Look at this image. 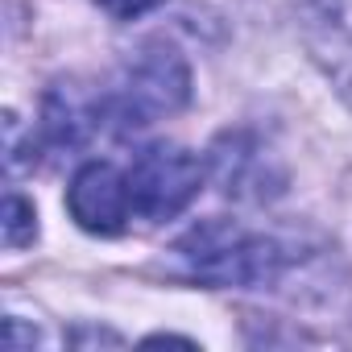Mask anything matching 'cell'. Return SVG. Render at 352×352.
<instances>
[{
  "mask_svg": "<svg viewBox=\"0 0 352 352\" xmlns=\"http://www.w3.org/2000/svg\"><path fill=\"white\" fill-rule=\"evenodd\" d=\"M174 257L183 270L208 286L265 290L286 270V249L274 236L249 232L232 220H204L174 241Z\"/></svg>",
  "mask_w": 352,
  "mask_h": 352,
  "instance_id": "obj_1",
  "label": "cell"
},
{
  "mask_svg": "<svg viewBox=\"0 0 352 352\" xmlns=\"http://www.w3.org/2000/svg\"><path fill=\"white\" fill-rule=\"evenodd\" d=\"M187 100H191L187 58L166 42H149L124 67L120 83L104 91V120L112 133H133L162 116L183 112Z\"/></svg>",
  "mask_w": 352,
  "mask_h": 352,
  "instance_id": "obj_2",
  "label": "cell"
},
{
  "mask_svg": "<svg viewBox=\"0 0 352 352\" xmlns=\"http://www.w3.org/2000/svg\"><path fill=\"white\" fill-rule=\"evenodd\" d=\"M124 174H129L133 212L141 220H174L191 208V199L204 187V162L174 141H153L137 149Z\"/></svg>",
  "mask_w": 352,
  "mask_h": 352,
  "instance_id": "obj_3",
  "label": "cell"
},
{
  "mask_svg": "<svg viewBox=\"0 0 352 352\" xmlns=\"http://www.w3.org/2000/svg\"><path fill=\"white\" fill-rule=\"evenodd\" d=\"M67 208L83 232L96 236H116L124 232L133 216V195H129V174H120L112 162H87L71 179Z\"/></svg>",
  "mask_w": 352,
  "mask_h": 352,
  "instance_id": "obj_4",
  "label": "cell"
},
{
  "mask_svg": "<svg viewBox=\"0 0 352 352\" xmlns=\"http://www.w3.org/2000/svg\"><path fill=\"white\" fill-rule=\"evenodd\" d=\"M302 42L340 91V100L352 108V0H307Z\"/></svg>",
  "mask_w": 352,
  "mask_h": 352,
  "instance_id": "obj_5",
  "label": "cell"
},
{
  "mask_svg": "<svg viewBox=\"0 0 352 352\" xmlns=\"http://www.w3.org/2000/svg\"><path fill=\"white\" fill-rule=\"evenodd\" d=\"M38 236V216H34V204L17 191L5 195V245L9 249H21Z\"/></svg>",
  "mask_w": 352,
  "mask_h": 352,
  "instance_id": "obj_6",
  "label": "cell"
},
{
  "mask_svg": "<svg viewBox=\"0 0 352 352\" xmlns=\"http://www.w3.org/2000/svg\"><path fill=\"white\" fill-rule=\"evenodd\" d=\"M96 5H100L104 13H112L116 21H133V17H141V13L157 9L162 0H96Z\"/></svg>",
  "mask_w": 352,
  "mask_h": 352,
  "instance_id": "obj_7",
  "label": "cell"
},
{
  "mask_svg": "<svg viewBox=\"0 0 352 352\" xmlns=\"http://www.w3.org/2000/svg\"><path fill=\"white\" fill-rule=\"evenodd\" d=\"M145 344H191V340H183V336H149Z\"/></svg>",
  "mask_w": 352,
  "mask_h": 352,
  "instance_id": "obj_8",
  "label": "cell"
}]
</instances>
